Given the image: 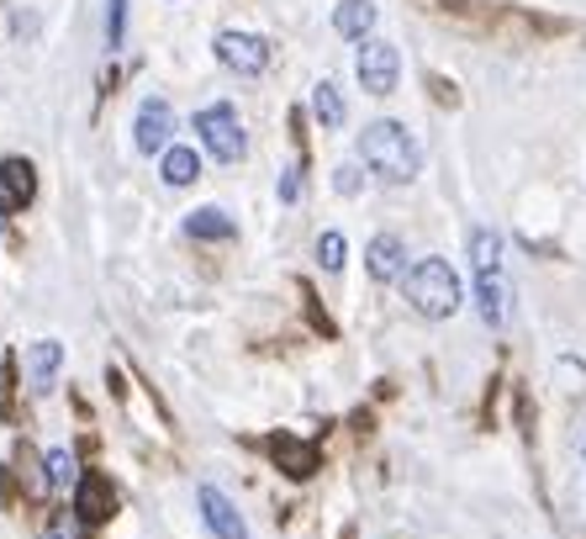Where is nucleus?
<instances>
[{"mask_svg":"<svg viewBox=\"0 0 586 539\" xmlns=\"http://www.w3.org/2000/svg\"><path fill=\"white\" fill-rule=\"evenodd\" d=\"M360 159H365L381 180H391V186H407V180H417V170H423L417 138L402 123H391V117H381V123H370L365 133H360Z\"/></svg>","mask_w":586,"mask_h":539,"instance_id":"1","label":"nucleus"},{"mask_svg":"<svg viewBox=\"0 0 586 539\" xmlns=\"http://www.w3.org/2000/svg\"><path fill=\"white\" fill-rule=\"evenodd\" d=\"M470 265H476V307L487 328H502L508 323V275H502V239L491 228H476L470 233Z\"/></svg>","mask_w":586,"mask_h":539,"instance_id":"2","label":"nucleus"},{"mask_svg":"<svg viewBox=\"0 0 586 539\" xmlns=\"http://www.w3.org/2000/svg\"><path fill=\"white\" fill-rule=\"evenodd\" d=\"M402 292L413 302V313L423 318H455L460 313V275L449 270V260H417L407 275H402Z\"/></svg>","mask_w":586,"mask_h":539,"instance_id":"3","label":"nucleus"},{"mask_svg":"<svg viewBox=\"0 0 586 539\" xmlns=\"http://www.w3.org/2000/svg\"><path fill=\"white\" fill-rule=\"evenodd\" d=\"M195 133H201V144L212 148V159H217V165H238V159L248 154L244 123H238V112H233L227 101H212V106L195 117Z\"/></svg>","mask_w":586,"mask_h":539,"instance_id":"4","label":"nucleus"},{"mask_svg":"<svg viewBox=\"0 0 586 539\" xmlns=\"http://www.w3.org/2000/svg\"><path fill=\"white\" fill-rule=\"evenodd\" d=\"M360 85H365L370 96H391L396 91V80H402V53H396V43H381V38H370V43H360Z\"/></svg>","mask_w":586,"mask_h":539,"instance_id":"5","label":"nucleus"},{"mask_svg":"<svg viewBox=\"0 0 586 539\" xmlns=\"http://www.w3.org/2000/svg\"><path fill=\"white\" fill-rule=\"evenodd\" d=\"M170 138H174V106L164 96H148L138 106V123H132V144L143 154H159V148H170Z\"/></svg>","mask_w":586,"mask_h":539,"instance_id":"6","label":"nucleus"},{"mask_svg":"<svg viewBox=\"0 0 586 539\" xmlns=\"http://www.w3.org/2000/svg\"><path fill=\"white\" fill-rule=\"evenodd\" d=\"M212 49H217V59L227 70H238V74H265V64H269V43L254 38V32H217Z\"/></svg>","mask_w":586,"mask_h":539,"instance_id":"7","label":"nucleus"},{"mask_svg":"<svg viewBox=\"0 0 586 539\" xmlns=\"http://www.w3.org/2000/svg\"><path fill=\"white\" fill-rule=\"evenodd\" d=\"M32 197H38V170H32V159H0V218L26 212Z\"/></svg>","mask_w":586,"mask_h":539,"instance_id":"8","label":"nucleus"},{"mask_svg":"<svg viewBox=\"0 0 586 539\" xmlns=\"http://www.w3.org/2000/svg\"><path fill=\"white\" fill-rule=\"evenodd\" d=\"M195 503H201V518H206V529H212L217 539H254L248 535V524L238 518V508H233L217 487H195Z\"/></svg>","mask_w":586,"mask_h":539,"instance_id":"9","label":"nucleus"},{"mask_svg":"<svg viewBox=\"0 0 586 539\" xmlns=\"http://www.w3.org/2000/svg\"><path fill=\"white\" fill-rule=\"evenodd\" d=\"M58 366H64V344H58V339L26 344V381H32V392H38V397L53 392V381H58Z\"/></svg>","mask_w":586,"mask_h":539,"instance_id":"10","label":"nucleus"},{"mask_svg":"<svg viewBox=\"0 0 586 539\" xmlns=\"http://www.w3.org/2000/svg\"><path fill=\"white\" fill-rule=\"evenodd\" d=\"M365 265L375 281H402V275H407V249H402L396 233H375L365 249Z\"/></svg>","mask_w":586,"mask_h":539,"instance_id":"11","label":"nucleus"},{"mask_svg":"<svg viewBox=\"0 0 586 539\" xmlns=\"http://www.w3.org/2000/svg\"><path fill=\"white\" fill-rule=\"evenodd\" d=\"M74 508H79V518H85V524H100V518L117 514V492H111V482H106V476H85V482L74 487Z\"/></svg>","mask_w":586,"mask_h":539,"instance_id":"12","label":"nucleus"},{"mask_svg":"<svg viewBox=\"0 0 586 539\" xmlns=\"http://www.w3.org/2000/svg\"><path fill=\"white\" fill-rule=\"evenodd\" d=\"M370 27H375V0H339V11H333V32H339V38L365 43Z\"/></svg>","mask_w":586,"mask_h":539,"instance_id":"13","label":"nucleus"},{"mask_svg":"<svg viewBox=\"0 0 586 539\" xmlns=\"http://www.w3.org/2000/svg\"><path fill=\"white\" fill-rule=\"evenodd\" d=\"M269 450H275V461L286 466V476H312V466H318V455H312V444H301V440H291V434H275L269 440Z\"/></svg>","mask_w":586,"mask_h":539,"instance_id":"14","label":"nucleus"},{"mask_svg":"<svg viewBox=\"0 0 586 539\" xmlns=\"http://www.w3.org/2000/svg\"><path fill=\"white\" fill-rule=\"evenodd\" d=\"M185 233H191V239H233V233H238V222L227 218L222 207H201V212L185 218Z\"/></svg>","mask_w":586,"mask_h":539,"instance_id":"15","label":"nucleus"},{"mask_svg":"<svg viewBox=\"0 0 586 539\" xmlns=\"http://www.w3.org/2000/svg\"><path fill=\"white\" fill-rule=\"evenodd\" d=\"M195 175H201V159H195V148H170L164 154V186H191Z\"/></svg>","mask_w":586,"mask_h":539,"instance_id":"16","label":"nucleus"},{"mask_svg":"<svg viewBox=\"0 0 586 539\" xmlns=\"http://www.w3.org/2000/svg\"><path fill=\"white\" fill-rule=\"evenodd\" d=\"M312 112H318L322 127H343V96H339L333 80H322L318 91H312Z\"/></svg>","mask_w":586,"mask_h":539,"instance_id":"17","label":"nucleus"},{"mask_svg":"<svg viewBox=\"0 0 586 539\" xmlns=\"http://www.w3.org/2000/svg\"><path fill=\"white\" fill-rule=\"evenodd\" d=\"M343 254H349L343 233H322V239H318V265L322 270H343Z\"/></svg>","mask_w":586,"mask_h":539,"instance_id":"18","label":"nucleus"},{"mask_svg":"<svg viewBox=\"0 0 586 539\" xmlns=\"http://www.w3.org/2000/svg\"><path fill=\"white\" fill-rule=\"evenodd\" d=\"M49 487H70V476H74V455L70 450H49Z\"/></svg>","mask_w":586,"mask_h":539,"instance_id":"19","label":"nucleus"},{"mask_svg":"<svg viewBox=\"0 0 586 539\" xmlns=\"http://www.w3.org/2000/svg\"><path fill=\"white\" fill-rule=\"evenodd\" d=\"M122 0H111V6H106V43H111V49H117V43H122Z\"/></svg>","mask_w":586,"mask_h":539,"instance_id":"20","label":"nucleus"},{"mask_svg":"<svg viewBox=\"0 0 586 539\" xmlns=\"http://www.w3.org/2000/svg\"><path fill=\"white\" fill-rule=\"evenodd\" d=\"M333 186H339L343 197H354V191H360V170H354V165H339V175H333Z\"/></svg>","mask_w":586,"mask_h":539,"instance_id":"21","label":"nucleus"},{"mask_svg":"<svg viewBox=\"0 0 586 539\" xmlns=\"http://www.w3.org/2000/svg\"><path fill=\"white\" fill-rule=\"evenodd\" d=\"M301 197V170H286V180H280V201H296Z\"/></svg>","mask_w":586,"mask_h":539,"instance_id":"22","label":"nucleus"},{"mask_svg":"<svg viewBox=\"0 0 586 539\" xmlns=\"http://www.w3.org/2000/svg\"><path fill=\"white\" fill-rule=\"evenodd\" d=\"M43 539H74V535H70V518H53L49 535H43Z\"/></svg>","mask_w":586,"mask_h":539,"instance_id":"23","label":"nucleus"}]
</instances>
